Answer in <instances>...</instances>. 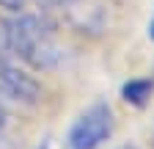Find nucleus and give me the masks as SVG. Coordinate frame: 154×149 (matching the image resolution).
Instances as JSON below:
<instances>
[{"mask_svg":"<svg viewBox=\"0 0 154 149\" xmlns=\"http://www.w3.org/2000/svg\"><path fill=\"white\" fill-rule=\"evenodd\" d=\"M121 149H135V146H121Z\"/></svg>","mask_w":154,"mask_h":149,"instance_id":"nucleus-9","label":"nucleus"},{"mask_svg":"<svg viewBox=\"0 0 154 149\" xmlns=\"http://www.w3.org/2000/svg\"><path fill=\"white\" fill-rule=\"evenodd\" d=\"M113 133V110L107 102L85 108L63 138V149H99Z\"/></svg>","mask_w":154,"mask_h":149,"instance_id":"nucleus-2","label":"nucleus"},{"mask_svg":"<svg viewBox=\"0 0 154 149\" xmlns=\"http://www.w3.org/2000/svg\"><path fill=\"white\" fill-rule=\"evenodd\" d=\"M8 50L36 69H47L58 58V50L52 44V28L36 14H22L8 22Z\"/></svg>","mask_w":154,"mask_h":149,"instance_id":"nucleus-1","label":"nucleus"},{"mask_svg":"<svg viewBox=\"0 0 154 149\" xmlns=\"http://www.w3.org/2000/svg\"><path fill=\"white\" fill-rule=\"evenodd\" d=\"M6 119H8V113H6V108L0 105V127H6Z\"/></svg>","mask_w":154,"mask_h":149,"instance_id":"nucleus-5","label":"nucleus"},{"mask_svg":"<svg viewBox=\"0 0 154 149\" xmlns=\"http://www.w3.org/2000/svg\"><path fill=\"white\" fill-rule=\"evenodd\" d=\"M149 36L154 39V17H151V22H149Z\"/></svg>","mask_w":154,"mask_h":149,"instance_id":"nucleus-6","label":"nucleus"},{"mask_svg":"<svg viewBox=\"0 0 154 149\" xmlns=\"http://www.w3.org/2000/svg\"><path fill=\"white\" fill-rule=\"evenodd\" d=\"M151 91H154V83L151 80H129L121 88V97L129 105H146V100L151 97Z\"/></svg>","mask_w":154,"mask_h":149,"instance_id":"nucleus-4","label":"nucleus"},{"mask_svg":"<svg viewBox=\"0 0 154 149\" xmlns=\"http://www.w3.org/2000/svg\"><path fill=\"white\" fill-rule=\"evenodd\" d=\"M0 97L19 102V105H36L42 100L38 80L33 74H28L25 69H19L11 61H6L3 52H0Z\"/></svg>","mask_w":154,"mask_h":149,"instance_id":"nucleus-3","label":"nucleus"},{"mask_svg":"<svg viewBox=\"0 0 154 149\" xmlns=\"http://www.w3.org/2000/svg\"><path fill=\"white\" fill-rule=\"evenodd\" d=\"M50 3H74V0H50Z\"/></svg>","mask_w":154,"mask_h":149,"instance_id":"nucleus-7","label":"nucleus"},{"mask_svg":"<svg viewBox=\"0 0 154 149\" xmlns=\"http://www.w3.org/2000/svg\"><path fill=\"white\" fill-rule=\"evenodd\" d=\"M36 149H47V144H42V146H36Z\"/></svg>","mask_w":154,"mask_h":149,"instance_id":"nucleus-8","label":"nucleus"}]
</instances>
